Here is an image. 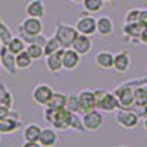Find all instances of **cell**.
Wrapping results in <instances>:
<instances>
[{"label":"cell","instance_id":"60d3db41","mask_svg":"<svg viewBox=\"0 0 147 147\" xmlns=\"http://www.w3.org/2000/svg\"><path fill=\"white\" fill-rule=\"evenodd\" d=\"M116 147H129V146H127V144H121V146H116Z\"/></svg>","mask_w":147,"mask_h":147},{"label":"cell","instance_id":"3957f363","mask_svg":"<svg viewBox=\"0 0 147 147\" xmlns=\"http://www.w3.org/2000/svg\"><path fill=\"white\" fill-rule=\"evenodd\" d=\"M77 35H78V31L75 30V27L68 25V24H57L53 32V37L59 41L62 49H69Z\"/></svg>","mask_w":147,"mask_h":147},{"label":"cell","instance_id":"7402d4cb","mask_svg":"<svg viewBox=\"0 0 147 147\" xmlns=\"http://www.w3.org/2000/svg\"><path fill=\"white\" fill-rule=\"evenodd\" d=\"M22 124L19 118H5V119H0V132L2 134H10V132H15L18 128H21Z\"/></svg>","mask_w":147,"mask_h":147},{"label":"cell","instance_id":"d4e9b609","mask_svg":"<svg viewBox=\"0 0 147 147\" xmlns=\"http://www.w3.org/2000/svg\"><path fill=\"white\" fill-rule=\"evenodd\" d=\"M134 105L147 106V85L146 84L134 87Z\"/></svg>","mask_w":147,"mask_h":147},{"label":"cell","instance_id":"f1b7e54d","mask_svg":"<svg viewBox=\"0 0 147 147\" xmlns=\"http://www.w3.org/2000/svg\"><path fill=\"white\" fill-rule=\"evenodd\" d=\"M60 44H59V41L55 38V37L52 35V37H49V38H46V41H44V44H43V53H44V57L46 56H49V55H52V53H55V52H57V50H60Z\"/></svg>","mask_w":147,"mask_h":147},{"label":"cell","instance_id":"44dd1931","mask_svg":"<svg viewBox=\"0 0 147 147\" xmlns=\"http://www.w3.org/2000/svg\"><path fill=\"white\" fill-rule=\"evenodd\" d=\"M41 132V127L38 124H28L22 128V138L24 141H38Z\"/></svg>","mask_w":147,"mask_h":147},{"label":"cell","instance_id":"836d02e7","mask_svg":"<svg viewBox=\"0 0 147 147\" xmlns=\"http://www.w3.org/2000/svg\"><path fill=\"white\" fill-rule=\"evenodd\" d=\"M140 10H141V9H138V7H132V9H129L127 13H125L124 21H125V22H138Z\"/></svg>","mask_w":147,"mask_h":147},{"label":"cell","instance_id":"ab89813d","mask_svg":"<svg viewBox=\"0 0 147 147\" xmlns=\"http://www.w3.org/2000/svg\"><path fill=\"white\" fill-rule=\"evenodd\" d=\"M72 3H82V0H71Z\"/></svg>","mask_w":147,"mask_h":147},{"label":"cell","instance_id":"2e32d148","mask_svg":"<svg viewBox=\"0 0 147 147\" xmlns=\"http://www.w3.org/2000/svg\"><path fill=\"white\" fill-rule=\"evenodd\" d=\"M38 143H40L41 147H55L56 143H57V132L55 131V128L53 127L41 128Z\"/></svg>","mask_w":147,"mask_h":147},{"label":"cell","instance_id":"d590c367","mask_svg":"<svg viewBox=\"0 0 147 147\" xmlns=\"http://www.w3.org/2000/svg\"><path fill=\"white\" fill-rule=\"evenodd\" d=\"M12 115V109L6 107V106H2L0 105V119H5V118H9Z\"/></svg>","mask_w":147,"mask_h":147},{"label":"cell","instance_id":"74e56055","mask_svg":"<svg viewBox=\"0 0 147 147\" xmlns=\"http://www.w3.org/2000/svg\"><path fill=\"white\" fill-rule=\"evenodd\" d=\"M22 147H41L38 141H24Z\"/></svg>","mask_w":147,"mask_h":147},{"label":"cell","instance_id":"484cf974","mask_svg":"<svg viewBox=\"0 0 147 147\" xmlns=\"http://www.w3.org/2000/svg\"><path fill=\"white\" fill-rule=\"evenodd\" d=\"M34 60L30 57V55L24 50L18 55H15V65H16V69H28L31 65H32Z\"/></svg>","mask_w":147,"mask_h":147},{"label":"cell","instance_id":"ba28073f","mask_svg":"<svg viewBox=\"0 0 147 147\" xmlns=\"http://www.w3.org/2000/svg\"><path fill=\"white\" fill-rule=\"evenodd\" d=\"M53 91L55 90L50 87V85H47V84H38V85H35V87L32 88L31 99H32L34 103L40 105V106H44L49 102V99L52 97Z\"/></svg>","mask_w":147,"mask_h":147},{"label":"cell","instance_id":"1f68e13d","mask_svg":"<svg viewBox=\"0 0 147 147\" xmlns=\"http://www.w3.org/2000/svg\"><path fill=\"white\" fill-rule=\"evenodd\" d=\"M69 129H75L78 132H84L85 128L82 125L81 116H78V113H72L71 112V119H69Z\"/></svg>","mask_w":147,"mask_h":147},{"label":"cell","instance_id":"83f0119b","mask_svg":"<svg viewBox=\"0 0 147 147\" xmlns=\"http://www.w3.org/2000/svg\"><path fill=\"white\" fill-rule=\"evenodd\" d=\"M105 3V0H82V7L87 13H96L103 9Z\"/></svg>","mask_w":147,"mask_h":147},{"label":"cell","instance_id":"ac0fdd59","mask_svg":"<svg viewBox=\"0 0 147 147\" xmlns=\"http://www.w3.org/2000/svg\"><path fill=\"white\" fill-rule=\"evenodd\" d=\"M25 13H27V16L41 19L46 13V6L43 3V0H30L25 6Z\"/></svg>","mask_w":147,"mask_h":147},{"label":"cell","instance_id":"b9f144b4","mask_svg":"<svg viewBox=\"0 0 147 147\" xmlns=\"http://www.w3.org/2000/svg\"><path fill=\"white\" fill-rule=\"evenodd\" d=\"M105 2H107V3H112V2H113V0H105Z\"/></svg>","mask_w":147,"mask_h":147},{"label":"cell","instance_id":"f6af8a7d","mask_svg":"<svg viewBox=\"0 0 147 147\" xmlns=\"http://www.w3.org/2000/svg\"><path fill=\"white\" fill-rule=\"evenodd\" d=\"M0 141H2V137H0Z\"/></svg>","mask_w":147,"mask_h":147},{"label":"cell","instance_id":"f35d334b","mask_svg":"<svg viewBox=\"0 0 147 147\" xmlns=\"http://www.w3.org/2000/svg\"><path fill=\"white\" fill-rule=\"evenodd\" d=\"M143 125H144V129L147 131V115L144 116V119H143Z\"/></svg>","mask_w":147,"mask_h":147},{"label":"cell","instance_id":"ffe728a7","mask_svg":"<svg viewBox=\"0 0 147 147\" xmlns=\"http://www.w3.org/2000/svg\"><path fill=\"white\" fill-rule=\"evenodd\" d=\"M143 28L144 27H141L138 22H125L124 27H122V31H124V35L131 41H138V37Z\"/></svg>","mask_w":147,"mask_h":147},{"label":"cell","instance_id":"8d00e7d4","mask_svg":"<svg viewBox=\"0 0 147 147\" xmlns=\"http://www.w3.org/2000/svg\"><path fill=\"white\" fill-rule=\"evenodd\" d=\"M138 41H140L141 44H146V46H147V27H144V28L141 30V34H140V37H138Z\"/></svg>","mask_w":147,"mask_h":147},{"label":"cell","instance_id":"30bf717a","mask_svg":"<svg viewBox=\"0 0 147 147\" xmlns=\"http://www.w3.org/2000/svg\"><path fill=\"white\" fill-rule=\"evenodd\" d=\"M78 96V105H80V113L88 112L91 109H96V99H94V90L90 88H84L80 93H77Z\"/></svg>","mask_w":147,"mask_h":147},{"label":"cell","instance_id":"6da1fadb","mask_svg":"<svg viewBox=\"0 0 147 147\" xmlns=\"http://www.w3.org/2000/svg\"><path fill=\"white\" fill-rule=\"evenodd\" d=\"M43 116H44L43 119L47 124H50V127H53L55 129H60V131L69 129L71 112L66 110L65 107H62V109H46L44 107Z\"/></svg>","mask_w":147,"mask_h":147},{"label":"cell","instance_id":"4fadbf2b","mask_svg":"<svg viewBox=\"0 0 147 147\" xmlns=\"http://www.w3.org/2000/svg\"><path fill=\"white\" fill-rule=\"evenodd\" d=\"M81 62V55H78L72 47L63 49V55H62V68L66 71H74L78 68Z\"/></svg>","mask_w":147,"mask_h":147},{"label":"cell","instance_id":"f546056e","mask_svg":"<svg viewBox=\"0 0 147 147\" xmlns=\"http://www.w3.org/2000/svg\"><path fill=\"white\" fill-rule=\"evenodd\" d=\"M65 109L72 113H80V105H78V96L77 94H66Z\"/></svg>","mask_w":147,"mask_h":147},{"label":"cell","instance_id":"d6a6232c","mask_svg":"<svg viewBox=\"0 0 147 147\" xmlns=\"http://www.w3.org/2000/svg\"><path fill=\"white\" fill-rule=\"evenodd\" d=\"M12 37H13V35H12V32H10V30L7 28V25H6L2 19H0V41H2V44L6 46Z\"/></svg>","mask_w":147,"mask_h":147},{"label":"cell","instance_id":"7a4b0ae2","mask_svg":"<svg viewBox=\"0 0 147 147\" xmlns=\"http://www.w3.org/2000/svg\"><path fill=\"white\" fill-rule=\"evenodd\" d=\"M94 99H96V109L100 112H107L112 113L119 109V103L113 91H106L103 88L94 90Z\"/></svg>","mask_w":147,"mask_h":147},{"label":"cell","instance_id":"52a82bcc","mask_svg":"<svg viewBox=\"0 0 147 147\" xmlns=\"http://www.w3.org/2000/svg\"><path fill=\"white\" fill-rule=\"evenodd\" d=\"M81 121H82V125H84L85 131H97L105 124L103 113L99 109H91L88 112H84L81 116Z\"/></svg>","mask_w":147,"mask_h":147},{"label":"cell","instance_id":"5bb4252c","mask_svg":"<svg viewBox=\"0 0 147 147\" xmlns=\"http://www.w3.org/2000/svg\"><path fill=\"white\" fill-rule=\"evenodd\" d=\"M71 47H72L78 55L85 56V55L90 53L91 47H93V41H91V38H90V35L78 34V35L75 37V40H74V43H72Z\"/></svg>","mask_w":147,"mask_h":147},{"label":"cell","instance_id":"ee69618b","mask_svg":"<svg viewBox=\"0 0 147 147\" xmlns=\"http://www.w3.org/2000/svg\"><path fill=\"white\" fill-rule=\"evenodd\" d=\"M0 97H2V90H0Z\"/></svg>","mask_w":147,"mask_h":147},{"label":"cell","instance_id":"9a60e30c","mask_svg":"<svg viewBox=\"0 0 147 147\" xmlns=\"http://www.w3.org/2000/svg\"><path fill=\"white\" fill-rule=\"evenodd\" d=\"M113 21L110 16H100V18H97L96 19V32L102 35V37H109V35H112L113 34Z\"/></svg>","mask_w":147,"mask_h":147},{"label":"cell","instance_id":"4316f807","mask_svg":"<svg viewBox=\"0 0 147 147\" xmlns=\"http://www.w3.org/2000/svg\"><path fill=\"white\" fill-rule=\"evenodd\" d=\"M25 52L30 55V57H31L32 60H40V59L44 57L43 44H38V43H30V44H27Z\"/></svg>","mask_w":147,"mask_h":147},{"label":"cell","instance_id":"4dcf8cb0","mask_svg":"<svg viewBox=\"0 0 147 147\" xmlns=\"http://www.w3.org/2000/svg\"><path fill=\"white\" fill-rule=\"evenodd\" d=\"M0 90H2V97H0V105L6 106L9 109H12L13 106V96L10 94V91L5 87L3 84H0Z\"/></svg>","mask_w":147,"mask_h":147},{"label":"cell","instance_id":"e0dca14e","mask_svg":"<svg viewBox=\"0 0 147 147\" xmlns=\"http://www.w3.org/2000/svg\"><path fill=\"white\" fill-rule=\"evenodd\" d=\"M94 63L102 69H113V53L109 50H100L94 56Z\"/></svg>","mask_w":147,"mask_h":147},{"label":"cell","instance_id":"9c48e42d","mask_svg":"<svg viewBox=\"0 0 147 147\" xmlns=\"http://www.w3.org/2000/svg\"><path fill=\"white\" fill-rule=\"evenodd\" d=\"M75 30L78 31V34H84V35H93L96 32V18L91 16V13L88 15H82L77 19L75 22Z\"/></svg>","mask_w":147,"mask_h":147},{"label":"cell","instance_id":"7c38bea8","mask_svg":"<svg viewBox=\"0 0 147 147\" xmlns=\"http://www.w3.org/2000/svg\"><path fill=\"white\" fill-rule=\"evenodd\" d=\"M131 66V55L128 50L113 53V69L119 74H125Z\"/></svg>","mask_w":147,"mask_h":147},{"label":"cell","instance_id":"7bdbcfd3","mask_svg":"<svg viewBox=\"0 0 147 147\" xmlns=\"http://www.w3.org/2000/svg\"><path fill=\"white\" fill-rule=\"evenodd\" d=\"M2 46H3V44H2V41H0V50H2Z\"/></svg>","mask_w":147,"mask_h":147},{"label":"cell","instance_id":"d6986e66","mask_svg":"<svg viewBox=\"0 0 147 147\" xmlns=\"http://www.w3.org/2000/svg\"><path fill=\"white\" fill-rule=\"evenodd\" d=\"M62 55H63V49H60V50L46 56V68L50 72L56 74L62 69Z\"/></svg>","mask_w":147,"mask_h":147},{"label":"cell","instance_id":"e575fe53","mask_svg":"<svg viewBox=\"0 0 147 147\" xmlns=\"http://www.w3.org/2000/svg\"><path fill=\"white\" fill-rule=\"evenodd\" d=\"M138 24H140L141 27H147V9H141V10H140Z\"/></svg>","mask_w":147,"mask_h":147},{"label":"cell","instance_id":"cb8c5ba5","mask_svg":"<svg viewBox=\"0 0 147 147\" xmlns=\"http://www.w3.org/2000/svg\"><path fill=\"white\" fill-rule=\"evenodd\" d=\"M6 47H7V50H9L12 55H18V53H21V52L25 50L27 43L24 41L19 35H13V37L9 40V43L6 44Z\"/></svg>","mask_w":147,"mask_h":147},{"label":"cell","instance_id":"5b68a950","mask_svg":"<svg viewBox=\"0 0 147 147\" xmlns=\"http://www.w3.org/2000/svg\"><path fill=\"white\" fill-rule=\"evenodd\" d=\"M43 34V21L40 18H32L27 16L24 19L19 27H18V35H27V37H34Z\"/></svg>","mask_w":147,"mask_h":147},{"label":"cell","instance_id":"603a6c76","mask_svg":"<svg viewBox=\"0 0 147 147\" xmlns=\"http://www.w3.org/2000/svg\"><path fill=\"white\" fill-rule=\"evenodd\" d=\"M65 103H66V94L65 93L53 91L52 97L44 105V107L46 109H62V107H65Z\"/></svg>","mask_w":147,"mask_h":147},{"label":"cell","instance_id":"8fae6325","mask_svg":"<svg viewBox=\"0 0 147 147\" xmlns=\"http://www.w3.org/2000/svg\"><path fill=\"white\" fill-rule=\"evenodd\" d=\"M0 66L12 77H15L18 74L15 65V55H12L6 46H2V50H0Z\"/></svg>","mask_w":147,"mask_h":147},{"label":"cell","instance_id":"277c9868","mask_svg":"<svg viewBox=\"0 0 147 147\" xmlns=\"http://www.w3.org/2000/svg\"><path fill=\"white\" fill-rule=\"evenodd\" d=\"M115 121L119 127L127 128V129H132L140 124V116L134 112L132 109L119 107L115 113Z\"/></svg>","mask_w":147,"mask_h":147},{"label":"cell","instance_id":"8992f818","mask_svg":"<svg viewBox=\"0 0 147 147\" xmlns=\"http://www.w3.org/2000/svg\"><path fill=\"white\" fill-rule=\"evenodd\" d=\"M113 94L118 99L119 107H128L129 109L134 105V87H132L131 81L118 85L113 90Z\"/></svg>","mask_w":147,"mask_h":147}]
</instances>
